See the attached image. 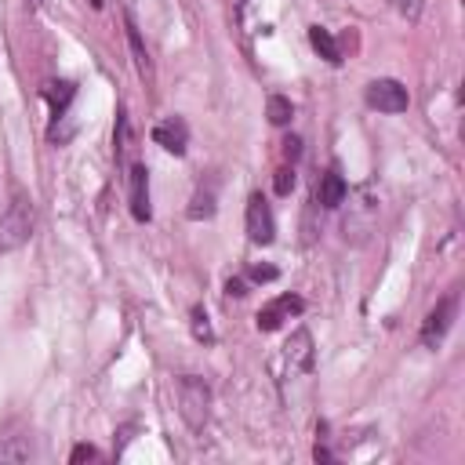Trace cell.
<instances>
[{"label":"cell","mask_w":465,"mask_h":465,"mask_svg":"<svg viewBox=\"0 0 465 465\" xmlns=\"http://www.w3.org/2000/svg\"><path fill=\"white\" fill-rule=\"evenodd\" d=\"M178 414L193 432H203L207 418H211V385L196 374H182L178 378Z\"/></svg>","instance_id":"6da1fadb"},{"label":"cell","mask_w":465,"mask_h":465,"mask_svg":"<svg viewBox=\"0 0 465 465\" xmlns=\"http://www.w3.org/2000/svg\"><path fill=\"white\" fill-rule=\"evenodd\" d=\"M29 236H33V203H29V196L18 193V196L0 211V254L25 247Z\"/></svg>","instance_id":"7a4b0ae2"},{"label":"cell","mask_w":465,"mask_h":465,"mask_svg":"<svg viewBox=\"0 0 465 465\" xmlns=\"http://www.w3.org/2000/svg\"><path fill=\"white\" fill-rule=\"evenodd\" d=\"M349 200V211L341 218V229H345V240H367V232L374 229V218H378V200L371 196V189H356V193H345Z\"/></svg>","instance_id":"3957f363"},{"label":"cell","mask_w":465,"mask_h":465,"mask_svg":"<svg viewBox=\"0 0 465 465\" xmlns=\"http://www.w3.org/2000/svg\"><path fill=\"white\" fill-rule=\"evenodd\" d=\"M312 334L305 327H298L287 341H283V352H280V378L283 381H294V378H305L312 371Z\"/></svg>","instance_id":"277c9868"},{"label":"cell","mask_w":465,"mask_h":465,"mask_svg":"<svg viewBox=\"0 0 465 465\" xmlns=\"http://www.w3.org/2000/svg\"><path fill=\"white\" fill-rule=\"evenodd\" d=\"M367 105L378 109V113H407L411 94H407V87L400 80L381 76V80H371L367 84Z\"/></svg>","instance_id":"5b68a950"},{"label":"cell","mask_w":465,"mask_h":465,"mask_svg":"<svg viewBox=\"0 0 465 465\" xmlns=\"http://www.w3.org/2000/svg\"><path fill=\"white\" fill-rule=\"evenodd\" d=\"M454 312H458V294H447L436 302V309H429L425 323H421V345L425 349H440L450 323H454Z\"/></svg>","instance_id":"8992f818"},{"label":"cell","mask_w":465,"mask_h":465,"mask_svg":"<svg viewBox=\"0 0 465 465\" xmlns=\"http://www.w3.org/2000/svg\"><path fill=\"white\" fill-rule=\"evenodd\" d=\"M272 236H276L272 207L262 193H251V200H247V240L251 243H272Z\"/></svg>","instance_id":"52a82bcc"},{"label":"cell","mask_w":465,"mask_h":465,"mask_svg":"<svg viewBox=\"0 0 465 465\" xmlns=\"http://www.w3.org/2000/svg\"><path fill=\"white\" fill-rule=\"evenodd\" d=\"M302 309H305V302H302L298 294H280V298H272L269 305H262V309H258L254 323H258V331H276L283 320L298 316Z\"/></svg>","instance_id":"ba28073f"},{"label":"cell","mask_w":465,"mask_h":465,"mask_svg":"<svg viewBox=\"0 0 465 465\" xmlns=\"http://www.w3.org/2000/svg\"><path fill=\"white\" fill-rule=\"evenodd\" d=\"M153 142H156L160 149H167V153L182 156V153H185V145H189V127H185V120H178V116L160 120V124L153 127Z\"/></svg>","instance_id":"9c48e42d"},{"label":"cell","mask_w":465,"mask_h":465,"mask_svg":"<svg viewBox=\"0 0 465 465\" xmlns=\"http://www.w3.org/2000/svg\"><path fill=\"white\" fill-rule=\"evenodd\" d=\"M345 193H349V185H345L341 171H338V167H327V171L320 174V182H316V200H320V207H341V203H345Z\"/></svg>","instance_id":"30bf717a"},{"label":"cell","mask_w":465,"mask_h":465,"mask_svg":"<svg viewBox=\"0 0 465 465\" xmlns=\"http://www.w3.org/2000/svg\"><path fill=\"white\" fill-rule=\"evenodd\" d=\"M131 214L138 222H149V171L145 163H134L131 167Z\"/></svg>","instance_id":"8fae6325"},{"label":"cell","mask_w":465,"mask_h":465,"mask_svg":"<svg viewBox=\"0 0 465 465\" xmlns=\"http://www.w3.org/2000/svg\"><path fill=\"white\" fill-rule=\"evenodd\" d=\"M124 29H127V47H131V58H134V69L142 80H153V58H149V47L142 44V33L134 25L131 15H124Z\"/></svg>","instance_id":"7c38bea8"},{"label":"cell","mask_w":465,"mask_h":465,"mask_svg":"<svg viewBox=\"0 0 465 465\" xmlns=\"http://www.w3.org/2000/svg\"><path fill=\"white\" fill-rule=\"evenodd\" d=\"M309 44H312V51H316L323 62H331V65L341 62V51H338V40L331 36V29H323V25H309Z\"/></svg>","instance_id":"4fadbf2b"},{"label":"cell","mask_w":465,"mask_h":465,"mask_svg":"<svg viewBox=\"0 0 465 465\" xmlns=\"http://www.w3.org/2000/svg\"><path fill=\"white\" fill-rule=\"evenodd\" d=\"M33 443L29 436H0V461H29Z\"/></svg>","instance_id":"5bb4252c"},{"label":"cell","mask_w":465,"mask_h":465,"mask_svg":"<svg viewBox=\"0 0 465 465\" xmlns=\"http://www.w3.org/2000/svg\"><path fill=\"white\" fill-rule=\"evenodd\" d=\"M265 116H269L272 127H287L291 116H294L291 98H283V94H269V102H265Z\"/></svg>","instance_id":"9a60e30c"},{"label":"cell","mask_w":465,"mask_h":465,"mask_svg":"<svg viewBox=\"0 0 465 465\" xmlns=\"http://www.w3.org/2000/svg\"><path fill=\"white\" fill-rule=\"evenodd\" d=\"M189 327H193V338H196V341H203V345H211V341H214V327H211V320H207V309H203V305H196V309L189 312Z\"/></svg>","instance_id":"2e32d148"},{"label":"cell","mask_w":465,"mask_h":465,"mask_svg":"<svg viewBox=\"0 0 465 465\" xmlns=\"http://www.w3.org/2000/svg\"><path fill=\"white\" fill-rule=\"evenodd\" d=\"M214 214V189H200L193 196V207H189V218L200 222V218H211Z\"/></svg>","instance_id":"e0dca14e"},{"label":"cell","mask_w":465,"mask_h":465,"mask_svg":"<svg viewBox=\"0 0 465 465\" xmlns=\"http://www.w3.org/2000/svg\"><path fill=\"white\" fill-rule=\"evenodd\" d=\"M47 98H51V105H54V116L69 105V98H73V84H47Z\"/></svg>","instance_id":"ac0fdd59"},{"label":"cell","mask_w":465,"mask_h":465,"mask_svg":"<svg viewBox=\"0 0 465 465\" xmlns=\"http://www.w3.org/2000/svg\"><path fill=\"white\" fill-rule=\"evenodd\" d=\"M272 185H276V193H280V196H287V193L294 189V167H287V163H283V167L276 171V178H272Z\"/></svg>","instance_id":"d6986e66"},{"label":"cell","mask_w":465,"mask_h":465,"mask_svg":"<svg viewBox=\"0 0 465 465\" xmlns=\"http://www.w3.org/2000/svg\"><path fill=\"white\" fill-rule=\"evenodd\" d=\"M392 7H396L407 22H418V18H421V0H392Z\"/></svg>","instance_id":"ffe728a7"},{"label":"cell","mask_w":465,"mask_h":465,"mask_svg":"<svg viewBox=\"0 0 465 465\" xmlns=\"http://www.w3.org/2000/svg\"><path fill=\"white\" fill-rule=\"evenodd\" d=\"M69 461H73V465H80V461H98V450H94L91 443H80V447H73Z\"/></svg>","instance_id":"44dd1931"},{"label":"cell","mask_w":465,"mask_h":465,"mask_svg":"<svg viewBox=\"0 0 465 465\" xmlns=\"http://www.w3.org/2000/svg\"><path fill=\"white\" fill-rule=\"evenodd\" d=\"M251 280H254V283H262V280H276V269H272V265H254V269H251Z\"/></svg>","instance_id":"7402d4cb"},{"label":"cell","mask_w":465,"mask_h":465,"mask_svg":"<svg viewBox=\"0 0 465 465\" xmlns=\"http://www.w3.org/2000/svg\"><path fill=\"white\" fill-rule=\"evenodd\" d=\"M298 145H302L298 138H287V142H283V153H287V160H294V156H298Z\"/></svg>","instance_id":"603a6c76"},{"label":"cell","mask_w":465,"mask_h":465,"mask_svg":"<svg viewBox=\"0 0 465 465\" xmlns=\"http://www.w3.org/2000/svg\"><path fill=\"white\" fill-rule=\"evenodd\" d=\"M225 291H229V294H236V298H240V294H247V291H243V280H240V276H236V280H229V283H225Z\"/></svg>","instance_id":"cb8c5ba5"},{"label":"cell","mask_w":465,"mask_h":465,"mask_svg":"<svg viewBox=\"0 0 465 465\" xmlns=\"http://www.w3.org/2000/svg\"><path fill=\"white\" fill-rule=\"evenodd\" d=\"M316 461H331V450L327 447H316Z\"/></svg>","instance_id":"d4e9b609"}]
</instances>
